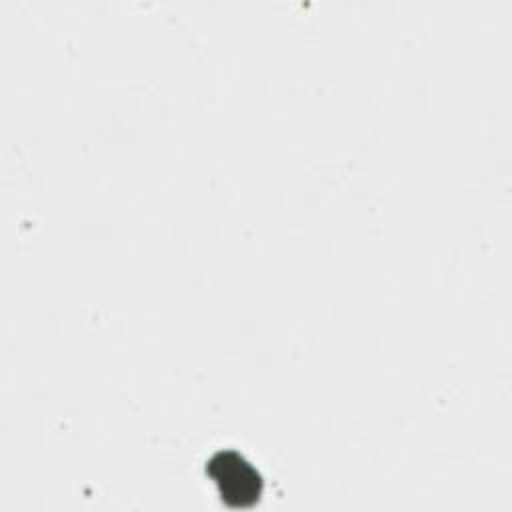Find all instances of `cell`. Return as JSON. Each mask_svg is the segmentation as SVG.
<instances>
[{
  "instance_id": "cell-1",
  "label": "cell",
  "mask_w": 512,
  "mask_h": 512,
  "mask_svg": "<svg viewBox=\"0 0 512 512\" xmlns=\"http://www.w3.org/2000/svg\"><path fill=\"white\" fill-rule=\"evenodd\" d=\"M206 470L228 506L248 508L258 502L262 494V480L240 454L218 452L210 458Z\"/></svg>"
}]
</instances>
